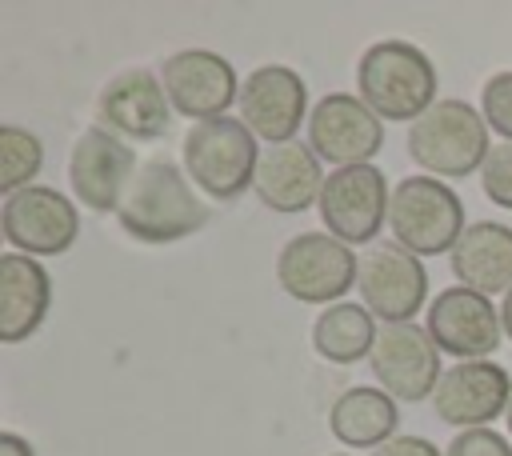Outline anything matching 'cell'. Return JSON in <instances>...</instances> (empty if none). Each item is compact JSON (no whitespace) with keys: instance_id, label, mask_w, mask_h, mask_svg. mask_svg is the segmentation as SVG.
Listing matches in <instances>:
<instances>
[{"instance_id":"cell-1","label":"cell","mask_w":512,"mask_h":456,"mask_svg":"<svg viewBox=\"0 0 512 456\" xmlns=\"http://www.w3.org/2000/svg\"><path fill=\"white\" fill-rule=\"evenodd\" d=\"M116 224L136 244H176L208 224V204L188 180L184 164L152 156L132 176V188L116 212Z\"/></svg>"},{"instance_id":"cell-2","label":"cell","mask_w":512,"mask_h":456,"mask_svg":"<svg viewBox=\"0 0 512 456\" xmlns=\"http://www.w3.org/2000/svg\"><path fill=\"white\" fill-rule=\"evenodd\" d=\"M440 76L432 56L400 36L372 40L356 60V96L380 116L396 124H416L440 96Z\"/></svg>"},{"instance_id":"cell-3","label":"cell","mask_w":512,"mask_h":456,"mask_svg":"<svg viewBox=\"0 0 512 456\" xmlns=\"http://www.w3.org/2000/svg\"><path fill=\"white\" fill-rule=\"evenodd\" d=\"M484 112L460 96L436 100L416 124H408V156L424 176L436 180H464L484 168L492 140H488Z\"/></svg>"},{"instance_id":"cell-4","label":"cell","mask_w":512,"mask_h":456,"mask_svg":"<svg viewBox=\"0 0 512 456\" xmlns=\"http://www.w3.org/2000/svg\"><path fill=\"white\" fill-rule=\"evenodd\" d=\"M260 152L264 148H256V136L240 116H216V120H200L184 132L180 164H184L188 180L200 188V196L228 204V200H240L244 192H252Z\"/></svg>"},{"instance_id":"cell-5","label":"cell","mask_w":512,"mask_h":456,"mask_svg":"<svg viewBox=\"0 0 512 456\" xmlns=\"http://www.w3.org/2000/svg\"><path fill=\"white\" fill-rule=\"evenodd\" d=\"M464 200L448 180L436 176H404L392 184V208H388V232L400 248L412 256H452L456 240L464 236Z\"/></svg>"},{"instance_id":"cell-6","label":"cell","mask_w":512,"mask_h":456,"mask_svg":"<svg viewBox=\"0 0 512 456\" xmlns=\"http://www.w3.org/2000/svg\"><path fill=\"white\" fill-rule=\"evenodd\" d=\"M360 280V256L328 232H296L276 252V284L300 304H340Z\"/></svg>"},{"instance_id":"cell-7","label":"cell","mask_w":512,"mask_h":456,"mask_svg":"<svg viewBox=\"0 0 512 456\" xmlns=\"http://www.w3.org/2000/svg\"><path fill=\"white\" fill-rule=\"evenodd\" d=\"M320 224L328 236L352 244H376V236L388 224L392 208V184L376 164H348L332 168L324 188H320Z\"/></svg>"},{"instance_id":"cell-8","label":"cell","mask_w":512,"mask_h":456,"mask_svg":"<svg viewBox=\"0 0 512 456\" xmlns=\"http://www.w3.org/2000/svg\"><path fill=\"white\" fill-rule=\"evenodd\" d=\"M356 292L360 304L380 320V328L416 324V312L428 308V268L396 240H376L360 252Z\"/></svg>"},{"instance_id":"cell-9","label":"cell","mask_w":512,"mask_h":456,"mask_svg":"<svg viewBox=\"0 0 512 456\" xmlns=\"http://www.w3.org/2000/svg\"><path fill=\"white\" fill-rule=\"evenodd\" d=\"M0 232L8 240V252L24 256H64L80 236V208L72 196H64L52 184H32L0 204Z\"/></svg>"},{"instance_id":"cell-10","label":"cell","mask_w":512,"mask_h":456,"mask_svg":"<svg viewBox=\"0 0 512 456\" xmlns=\"http://www.w3.org/2000/svg\"><path fill=\"white\" fill-rule=\"evenodd\" d=\"M424 328L436 340V348L456 364L492 360V352L504 340L500 304H492V296L472 292L464 284H448L444 292L432 296V304L424 308Z\"/></svg>"},{"instance_id":"cell-11","label":"cell","mask_w":512,"mask_h":456,"mask_svg":"<svg viewBox=\"0 0 512 456\" xmlns=\"http://www.w3.org/2000/svg\"><path fill=\"white\" fill-rule=\"evenodd\" d=\"M164 92L172 100L176 116H188L192 124L228 116V108L240 100V76L232 60H224L212 48H176L160 64Z\"/></svg>"},{"instance_id":"cell-12","label":"cell","mask_w":512,"mask_h":456,"mask_svg":"<svg viewBox=\"0 0 512 456\" xmlns=\"http://www.w3.org/2000/svg\"><path fill=\"white\" fill-rule=\"evenodd\" d=\"M372 380L396 400V404H420L432 400L440 376H444V352L420 324H388L376 336V348L368 356Z\"/></svg>"},{"instance_id":"cell-13","label":"cell","mask_w":512,"mask_h":456,"mask_svg":"<svg viewBox=\"0 0 512 456\" xmlns=\"http://www.w3.org/2000/svg\"><path fill=\"white\" fill-rule=\"evenodd\" d=\"M136 172V148L100 124L84 128L68 152V188L92 212H120Z\"/></svg>"},{"instance_id":"cell-14","label":"cell","mask_w":512,"mask_h":456,"mask_svg":"<svg viewBox=\"0 0 512 456\" xmlns=\"http://www.w3.org/2000/svg\"><path fill=\"white\" fill-rule=\"evenodd\" d=\"M308 84L296 68L288 64H260L244 76L240 84V100H236V116L252 128L256 140L272 144H288L296 140L300 124H308Z\"/></svg>"},{"instance_id":"cell-15","label":"cell","mask_w":512,"mask_h":456,"mask_svg":"<svg viewBox=\"0 0 512 456\" xmlns=\"http://www.w3.org/2000/svg\"><path fill=\"white\" fill-rule=\"evenodd\" d=\"M308 144L332 164H372L384 148V120L356 92H324L308 112Z\"/></svg>"},{"instance_id":"cell-16","label":"cell","mask_w":512,"mask_h":456,"mask_svg":"<svg viewBox=\"0 0 512 456\" xmlns=\"http://www.w3.org/2000/svg\"><path fill=\"white\" fill-rule=\"evenodd\" d=\"M512 404V372L496 360H460L448 364L436 392L432 412L452 428H492V420L508 416Z\"/></svg>"},{"instance_id":"cell-17","label":"cell","mask_w":512,"mask_h":456,"mask_svg":"<svg viewBox=\"0 0 512 456\" xmlns=\"http://www.w3.org/2000/svg\"><path fill=\"white\" fill-rule=\"evenodd\" d=\"M172 116L164 80L152 68H124L96 96V124L120 140H160L172 128Z\"/></svg>"},{"instance_id":"cell-18","label":"cell","mask_w":512,"mask_h":456,"mask_svg":"<svg viewBox=\"0 0 512 456\" xmlns=\"http://www.w3.org/2000/svg\"><path fill=\"white\" fill-rule=\"evenodd\" d=\"M324 160L312 152L308 140H288V144H272L260 152V168H256V200L268 212L280 216H300L320 200V188L328 180V172L320 168Z\"/></svg>"},{"instance_id":"cell-19","label":"cell","mask_w":512,"mask_h":456,"mask_svg":"<svg viewBox=\"0 0 512 456\" xmlns=\"http://www.w3.org/2000/svg\"><path fill=\"white\" fill-rule=\"evenodd\" d=\"M52 276L36 256L4 252L0 256V340L20 344L48 320Z\"/></svg>"},{"instance_id":"cell-20","label":"cell","mask_w":512,"mask_h":456,"mask_svg":"<svg viewBox=\"0 0 512 456\" xmlns=\"http://www.w3.org/2000/svg\"><path fill=\"white\" fill-rule=\"evenodd\" d=\"M448 264L456 284L484 296H504L512 288V228L504 220H472Z\"/></svg>"},{"instance_id":"cell-21","label":"cell","mask_w":512,"mask_h":456,"mask_svg":"<svg viewBox=\"0 0 512 456\" xmlns=\"http://www.w3.org/2000/svg\"><path fill=\"white\" fill-rule=\"evenodd\" d=\"M400 428V404L380 384H352L328 408V432L348 452H376Z\"/></svg>"},{"instance_id":"cell-22","label":"cell","mask_w":512,"mask_h":456,"mask_svg":"<svg viewBox=\"0 0 512 456\" xmlns=\"http://www.w3.org/2000/svg\"><path fill=\"white\" fill-rule=\"evenodd\" d=\"M380 336V320L356 304V300H340L316 312L312 320V352L328 364H356L368 360Z\"/></svg>"},{"instance_id":"cell-23","label":"cell","mask_w":512,"mask_h":456,"mask_svg":"<svg viewBox=\"0 0 512 456\" xmlns=\"http://www.w3.org/2000/svg\"><path fill=\"white\" fill-rule=\"evenodd\" d=\"M44 168V140L24 124H0V192L32 188Z\"/></svg>"},{"instance_id":"cell-24","label":"cell","mask_w":512,"mask_h":456,"mask_svg":"<svg viewBox=\"0 0 512 456\" xmlns=\"http://www.w3.org/2000/svg\"><path fill=\"white\" fill-rule=\"evenodd\" d=\"M480 112H484V124L504 144H512V68L492 72L484 80V88H480Z\"/></svg>"},{"instance_id":"cell-25","label":"cell","mask_w":512,"mask_h":456,"mask_svg":"<svg viewBox=\"0 0 512 456\" xmlns=\"http://www.w3.org/2000/svg\"><path fill=\"white\" fill-rule=\"evenodd\" d=\"M480 188L496 208L512 212V144H504V140L492 144V152L480 168Z\"/></svg>"},{"instance_id":"cell-26","label":"cell","mask_w":512,"mask_h":456,"mask_svg":"<svg viewBox=\"0 0 512 456\" xmlns=\"http://www.w3.org/2000/svg\"><path fill=\"white\" fill-rule=\"evenodd\" d=\"M444 456H512V440L496 428H464L448 440Z\"/></svg>"},{"instance_id":"cell-27","label":"cell","mask_w":512,"mask_h":456,"mask_svg":"<svg viewBox=\"0 0 512 456\" xmlns=\"http://www.w3.org/2000/svg\"><path fill=\"white\" fill-rule=\"evenodd\" d=\"M372 456H444V448H436L428 436H392Z\"/></svg>"},{"instance_id":"cell-28","label":"cell","mask_w":512,"mask_h":456,"mask_svg":"<svg viewBox=\"0 0 512 456\" xmlns=\"http://www.w3.org/2000/svg\"><path fill=\"white\" fill-rule=\"evenodd\" d=\"M0 456H36V448L20 432H0Z\"/></svg>"},{"instance_id":"cell-29","label":"cell","mask_w":512,"mask_h":456,"mask_svg":"<svg viewBox=\"0 0 512 456\" xmlns=\"http://www.w3.org/2000/svg\"><path fill=\"white\" fill-rule=\"evenodd\" d=\"M500 324H504V340H512V288L500 296Z\"/></svg>"},{"instance_id":"cell-30","label":"cell","mask_w":512,"mask_h":456,"mask_svg":"<svg viewBox=\"0 0 512 456\" xmlns=\"http://www.w3.org/2000/svg\"><path fill=\"white\" fill-rule=\"evenodd\" d=\"M504 424H508V440H512V404H508V416H504Z\"/></svg>"},{"instance_id":"cell-31","label":"cell","mask_w":512,"mask_h":456,"mask_svg":"<svg viewBox=\"0 0 512 456\" xmlns=\"http://www.w3.org/2000/svg\"><path fill=\"white\" fill-rule=\"evenodd\" d=\"M332 456H356V452H332Z\"/></svg>"}]
</instances>
